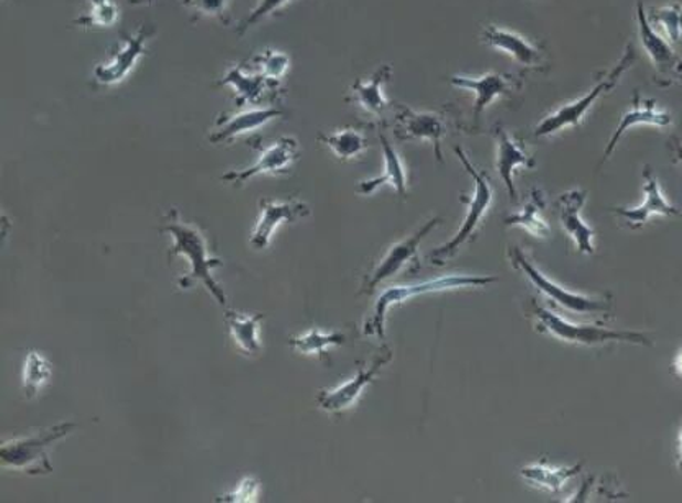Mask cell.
Here are the masks:
<instances>
[{"instance_id": "cell-1", "label": "cell", "mask_w": 682, "mask_h": 503, "mask_svg": "<svg viewBox=\"0 0 682 503\" xmlns=\"http://www.w3.org/2000/svg\"><path fill=\"white\" fill-rule=\"evenodd\" d=\"M161 232L170 233L172 239H174L170 256L172 258L182 256V258L188 259L189 266H191V271L181 280V286L189 287L192 280H202L212 297L217 300L219 306H227V296H225L221 283L212 275L214 269L221 268L224 263L219 258H212L211 246H209V239L204 232L199 226L182 221L175 208L164 215Z\"/></svg>"}, {"instance_id": "cell-2", "label": "cell", "mask_w": 682, "mask_h": 503, "mask_svg": "<svg viewBox=\"0 0 682 503\" xmlns=\"http://www.w3.org/2000/svg\"><path fill=\"white\" fill-rule=\"evenodd\" d=\"M456 157L461 161L462 168L466 169L472 181H475V191H472L471 197L466 199L465 194H461V201L465 202L468 207V214H466L465 221L459 226L458 232L450 242L445 245L438 246L430 253L428 259L431 265L445 266L447 261H450L454 256L458 255L459 249L471 242L478 233L479 226L484 222L486 215H488L489 208L494 204V189H492L491 179H489L488 172L479 171L475 164L469 160L468 154L461 150V148H455Z\"/></svg>"}, {"instance_id": "cell-3", "label": "cell", "mask_w": 682, "mask_h": 503, "mask_svg": "<svg viewBox=\"0 0 682 503\" xmlns=\"http://www.w3.org/2000/svg\"><path fill=\"white\" fill-rule=\"evenodd\" d=\"M495 276H440L430 280H422L417 283H402V286L387 287L374 303L373 313L363 325V335L376 336L384 340L386 336L387 313L393 307L401 306L412 297L425 296V293L444 292V290L466 289V287H484L498 282Z\"/></svg>"}, {"instance_id": "cell-4", "label": "cell", "mask_w": 682, "mask_h": 503, "mask_svg": "<svg viewBox=\"0 0 682 503\" xmlns=\"http://www.w3.org/2000/svg\"><path fill=\"white\" fill-rule=\"evenodd\" d=\"M530 315L535 320L536 332L574 344V346H604L607 343H622V341L641 344V346H653V341L643 333L617 332V330L604 329L600 325H577V323L566 322L552 310L540 306L535 299L530 300Z\"/></svg>"}, {"instance_id": "cell-5", "label": "cell", "mask_w": 682, "mask_h": 503, "mask_svg": "<svg viewBox=\"0 0 682 503\" xmlns=\"http://www.w3.org/2000/svg\"><path fill=\"white\" fill-rule=\"evenodd\" d=\"M637 61V52H635L633 45H627L626 52L622 57L617 61L616 66L612 69L603 74L596 86L586 94V96L579 97L574 103L566 104V106L560 107L555 113L546 115L539 125H536L533 135L536 138H548L553 135L560 133L569 127H579L583 124L586 115L593 109L594 104L606 96V94L612 93L617 86H619L620 79L624 74L633 66Z\"/></svg>"}, {"instance_id": "cell-6", "label": "cell", "mask_w": 682, "mask_h": 503, "mask_svg": "<svg viewBox=\"0 0 682 503\" xmlns=\"http://www.w3.org/2000/svg\"><path fill=\"white\" fill-rule=\"evenodd\" d=\"M77 425L71 421L57 424L49 430L39 431L29 437L13 438L3 441L0 448L2 465L12 471L25 472L30 475L49 474L53 471L49 451L57 441L76 430Z\"/></svg>"}, {"instance_id": "cell-7", "label": "cell", "mask_w": 682, "mask_h": 503, "mask_svg": "<svg viewBox=\"0 0 682 503\" xmlns=\"http://www.w3.org/2000/svg\"><path fill=\"white\" fill-rule=\"evenodd\" d=\"M509 259H511L513 268L522 272L526 279L532 282L542 292L550 302L563 307L574 313H609L612 309V297L609 293L606 296H584V293H574L566 290L565 287L553 282L530 261L529 256L523 253L519 246H513L509 249Z\"/></svg>"}, {"instance_id": "cell-8", "label": "cell", "mask_w": 682, "mask_h": 503, "mask_svg": "<svg viewBox=\"0 0 682 503\" xmlns=\"http://www.w3.org/2000/svg\"><path fill=\"white\" fill-rule=\"evenodd\" d=\"M440 224V217L431 218L427 224L422 225L414 235L391 246L386 255L374 266L373 271L364 278L360 293H373L380 283L386 282L387 279H393L398 272L404 271L407 266H411L412 271H418V268H420V259H418L420 243L424 242L425 236H428L431 229L437 228Z\"/></svg>"}, {"instance_id": "cell-9", "label": "cell", "mask_w": 682, "mask_h": 503, "mask_svg": "<svg viewBox=\"0 0 682 503\" xmlns=\"http://www.w3.org/2000/svg\"><path fill=\"white\" fill-rule=\"evenodd\" d=\"M637 22L641 46L653 63L654 83L661 87L682 83V55L648 22L643 2L637 3Z\"/></svg>"}, {"instance_id": "cell-10", "label": "cell", "mask_w": 682, "mask_h": 503, "mask_svg": "<svg viewBox=\"0 0 682 503\" xmlns=\"http://www.w3.org/2000/svg\"><path fill=\"white\" fill-rule=\"evenodd\" d=\"M391 360H393V350L384 346L370 364L358 370L356 376L351 377L340 386L333 387V389L320 390L317 395V404L329 414L339 415L350 410L358 404L364 389L376 381L383 367Z\"/></svg>"}, {"instance_id": "cell-11", "label": "cell", "mask_w": 682, "mask_h": 503, "mask_svg": "<svg viewBox=\"0 0 682 503\" xmlns=\"http://www.w3.org/2000/svg\"><path fill=\"white\" fill-rule=\"evenodd\" d=\"M302 153L299 141L294 137H283L279 140L273 141L269 147L262 150L258 160L255 164L245 169H233L227 174L222 175V181L227 184L235 185V188H242L249 179L258 178V175H279L289 172L294 164Z\"/></svg>"}, {"instance_id": "cell-12", "label": "cell", "mask_w": 682, "mask_h": 503, "mask_svg": "<svg viewBox=\"0 0 682 503\" xmlns=\"http://www.w3.org/2000/svg\"><path fill=\"white\" fill-rule=\"evenodd\" d=\"M153 35L154 30L150 25H143L135 33H124L120 49L115 50L107 63L97 64L94 79L103 86H117L124 83L147 53L148 42Z\"/></svg>"}, {"instance_id": "cell-13", "label": "cell", "mask_w": 682, "mask_h": 503, "mask_svg": "<svg viewBox=\"0 0 682 503\" xmlns=\"http://www.w3.org/2000/svg\"><path fill=\"white\" fill-rule=\"evenodd\" d=\"M312 214L309 205L302 201H276V199H262L259 201V217L253 228L249 246L256 252L268 248L271 245L273 236L285 224H294L300 218L309 217Z\"/></svg>"}, {"instance_id": "cell-14", "label": "cell", "mask_w": 682, "mask_h": 503, "mask_svg": "<svg viewBox=\"0 0 682 503\" xmlns=\"http://www.w3.org/2000/svg\"><path fill=\"white\" fill-rule=\"evenodd\" d=\"M286 113L278 107L253 106L238 113L224 114L215 120L214 128L209 133L212 145L232 143L243 135L258 131L259 128L271 124L276 118L285 117Z\"/></svg>"}, {"instance_id": "cell-15", "label": "cell", "mask_w": 682, "mask_h": 503, "mask_svg": "<svg viewBox=\"0 0 682 503\" xmlns=\"http://www.w3.org/2000/svg\"><path fill=\"white\" fill-rule=\"evenodd\" d=\"M396 137L398 140H425L434 145L435 158L444 163L441 140L447 135V121L444 115L434 113H414L408 107H397Z\"/></svg>"}, {"instance_id": "cell-16", "label": "cell", "mask_w": 682, "mask_h": 503, "mask_svg": "<svg viewBox=\"0 0 682 503\" xmlns=\"http://www.w3.org/2000/svg\"><path fill=\"white\" fill-rule=\"evenodd\" d=\"M643 204L633 208H612V214L624 218L628 228L638 229L648 224L654 215L661 217H676L681 214L680 208L674 207L661 192L660 182L654 175L653 169H643Z\"/></svg>"}, {"instance_id": "cell-17", "label": "cell", "mask_w": 682, "mask_h": 503, "mask_svg": "<svg viewBox=\"0 0 682 503\" xmlns=\"http://www.w3.org/2000/svg\"><path fill=\"white\" fill-rule=\"evenodd\" d=\"M587 192L580 191V189H573V191L565 192L560 195L558 212L560 222H562L563 228L568 233L574 245H576L577 253L580 255H594L596 253V246H594V238L597 236V232L590 228L586 222L580 217L584 205H586Z\"/></svg>"}, {"instance_id": "cell-18", "label": "cell", "mask_w": 682, "mask_h": 503, "mask_svg": "<svg viewBox=\"0 0 682 503\" xmlns=\"http://www.w3.org/2000/svg\"><path fill=\"white\" fill-rule=\"evenodd\" d=\"M448 83L455 87L469 90L475 94V107L472 118L476 124L481 120L484 110L494 103L498 97L513 93L516 89V79L511 74L488 73L484 76H451Z\"/></svg>"}, {"instance_id": "cell-19", "label": "cell", "mask_w": 682, "mask_h": 503, "mask_svg": "<svg viewBox=\"0 0 682 503\" xmlns=\"http://www.w3.org/2000/svg\"><path fill=\"white\" fill-rule=\"evenodd\" d=\"M495 169L499 178L508 189L509 197L512 202L516 201V189L513 184V174L519 168H535V160L530 157L525 145L515 140L505 128L495 127Z\"/></svg>"}, {"instance_id": "cell-20", "label": "cell", "mask_w": 682, "mask_h": 503, "mask_svg": "<svg viewBox=\"0 0 682 503\" xmlns=\"http://www.w3.org/2000/svg\"><path fill=\"white\" fill-rule=\"evenodd\" d=\"M673 124V117L667 110H661L658 107L657 100L644 99L640 94H633V103H631L630 109L620 117L619 127L614 131L612 138L607 143L606 151H604L603 163L609 160L610 154L616 151L617 145L622 140L624 135L627 133L630 128L638 127V125H651V127H670Z\"/></svg>"}, {"instance_id": "cell-21", "label": "cell", "mask_w": 682, "mask_h": 503, "mask_svg": "<svg viewBox=\"0 0 682 503\" xmlns=\"http://www.w3.org/2000/svg\"><path fill=\"white\" fill-rule=\"evenodd\" d=\"M391 76H393V67L383 64L370 79L356 81L351 86L350 96L347 97L348 103L360 107L370 117L381 120L391 106L390 99L384 94V84L391 79Z\"/></svg>"}, {"instance_id": "cell-22", "label": "cell", "mask_w": 682, "mask_h": 503, "mask_svg": "<svg viewBox=\"0 0 682 503\" xmlns=\"http://www.w3.org/2000/svg\"><path fill=\"white\" fill-rule=\"evenodd\" d=\"M381 148H383L384 168L383 174L367 181L358 182L356 192L361 195H371L383 185H391L397 192L398 197L407 199L408 174L404 160L397 153L396 148L390 143L386 135L380 133Z\"/></svg>"}, {"instance_id": "cell-23", "label": "cell", "mask_w": 682, "mask_h": 503, "mask_svg": "<svg viewBox=\"0 0 682 503\" xmlns=\"http://www.w3.org/2000/svg\"><path fill=\"white\" fill-rule=\"evenodd\" d=\"M481 42L513 57L516 63L525 67H539L545 61L543 53L533 43L523 39L519 33L501 29V26H486L481 33Z\"/></svg>"}, {"instance_id": "cell-24", "label": "cell", "mask_w": 682, "mask_h": 503, "mask_svg": "<svg viewBox=\"0 0 682 503\" xmlns=\"http://www.w3.org/2000/svg\"><path fill=\"white\" fill-rule=\"evenodd\" d=\"M583 471V462L574 465H550L545 462L525 465L520 469V475L525 479L533 488L542 489L550 494H560L565 489L566 482L576 478Z\"/></svg>"}, {"instance_id": "cell-25", "label": "cell", "mask_w": 682, "mask_h": 503, "mask_svg": "<svg viewBox=\"0 0 682 503\" xmlns=\"http://www.w3.org/2000/svg\"><path fill=\"white\" fill-rule=\"evenodd\" d=\"M221 84L232 87L236 96V104H238V107H243L246 104H256L262 100L265 90L273 83H269L256 71H246L245 67L235 66L230 67L227 74L222 77Z\"/></svg>"}, {"instance_id": "cell-26", "label": "cell", "mask_w": 682, "mask_h": 503, "mask_svg": "<svg viewBox=\"0 0 682 503\" xmlns=\"http://www.w3.org/2000/svg\"><path fill=\"white\" fill-rule=\"evenodd\" d=\"M263 319H265V315H262V313H255V315H245V313L238 312L225 313V323H227L230 336H232L239 353L246 354V356L262 353L259 323L263 322Z\"/></svg>"}, {"instance_id": "cell-27", "label": "cell", "mask_w": 682, "mask_h": 503, "mask_svg": "<svg viewBox=\"0 0 682 503\" xmlns=\"http://www.w3.org/2000/svg\"><path fill=\"white\" fill-rule=\"evenodd\" d=\"M545 208V192L542 189H533L522 211L519 214L509 215L504 224L505 226H519L535 238H546L550 235V225L543 218Z\"/></svg>"}, {"instance_id": "cell-28", "label": "cell", "mask_w": 682, "mask_h": 503, "mask_svg": "<svg viewBox=\"0 0 682 503\" xmlns=\"http://www.w3.org/2000/svg\"><path fill=\"white\" fill-rule=\"evenodd\" d=\"M319 141L326 145L340 161H353L370 148L366 137L356 128H341L333 133L319 135Z\"/></svg>"}, {"instance_id": "cell-29", "label": "cell", "mask_w": 682, "mask_h": 503, "mask_svg": "<svg viewBox=\"0 0 682 503\" xmlns=\"http://www.w3.org/2000/svg\"><path fill=\"white\" fill-rule=\"evenodd\" d=\"M347 343V335L341 332L326 333L319 329H310L309 332L299 336L289 338V346L297 353L306 356L322 357L332 347L343 346Z\"/></svg>"}, {"instance_id": "cell-30", "label": "cell", "mask_w": 682, "mask_h": 503, "mask_svg": "<svg viewBox=\"0 0 682 503\" xmlns=\"http://www.w3.org/2000/svg\"><path fill=\"white\" fill-rule=\"evenodd\" d=\"M52 377V364L39 351H30L23 363L22 386L26 398L36 397Z\"/></svg>"}, {"instance_id": "cell-31", "label": "cell", "mask_w": 682, "mask_h": 503, "mask_svg": "<svg viewBox=\"0 0 682 503\" xmlns=\"http://www.w3.org/2000/svg\"><path fill=\"white\" fill-rule=\"evenodd\" d=\"M648 22L651 26H660L668 42L676 43L682 39V6L680 2L667 3V6L650 7L647 10Z\"/></svg>"}, {"instance_id": "cell-32", "label": "cell", "mask_w": 682, "mask_h": 503, "mask_svg": "<svg viewBox=\"0 0 682 503\" xmlns=\"http://www.w3.org/2000/svg\"><path fill=\"white\" fill-rule=\"evenodd\" d=\"M87 6L86 12L74 22V25L90 29V26H99V29H110L118 22L120 9L114 0H84Z\"/></svg>"}, {"instance_id": "cell-33", "label": "cell", "mask_w": 682, "mask_h": 503, "mask_svg": "<svg viewBox=\"0 0 682 503\" xmlns=\"http://www.w3.org/2000/svg\"><path fill=\"white\" fill-rule=\"evenodd\" d=\"M253 67L256 73L262 74L269 83L276 84L285 77L290 67V57L276 50H266L253 60Z\"/></svg>"}, {"instance_id": "cell-34", "label": "cell", "mask_w": 682, "mask_h": 503, "mask_svg": "<svg viewBox=\"0 0 682 503\" xmlns=\"http://www.w3.org/2000/svg\"><path fill=\"white\" fill-rule=\"evenodd\" d=\"M290 2H292V0H258V6H256L255 9L239 22V25L236 26V33H238L239 36L245 35L249 30L255 29L258 23H262L263 20L285 9L287 3Z\"/></svg>"}, {"instance_id": "cell-35", "label": "cell", "mask_w": 682, "mask_h": 503, "mask_svg": "<svg viewBox=\"0 0 682 503\" xmlns=\"http://www.w3.org/2000/svg\"><path fill=\"white\" fill-rule=\"evenodd\" d=\"M188 9L202 17H212L221 20L222 23H230V6L232 0H182Z\"/></svg>"}, {"instance_id": "cell-36", "label": "cell", "mask_w": 682, "mask_h": 503, "mask_svg": "<svg viewBox=\"0 0 682 503\" xmlns=\"http://www.w3.org/2000/svg\"><path fill=\"white\" fill-rule=\"evenodd\" d=\"M259 494V482L248 478L238 485L235 492L225 495L224 501L227 502H249L256 501Z\"/></svg>"}, {"instance_id": "cell-37", "label": "cell", "mask_w": 682, "mask_h": 503, "mask_svg": "<svg viewBox=\"0 0 682 503\" xmlns=\"http://www.w3.org/2000/svg\"><path fill=\"white\" fill-rule=\"evenodd\" d=\"M670 148L671 150H673L674 160H676L678 163H682V143H681L680 138H676V137L671 138Z\"/></svg>"}, {"instance_id": "cell-38", "label": "cell", "mask_w": 682, "mask_h": 503, "mask_svg": "<svg viewBox=\"0 0 682 503\" xmlns=\"http://www.w3.org/2000/svg\"><path fill=\"white\" fill-rule=\"evenodd\" d=\"M671 370H673L674 376L682 377V347L678 356L674 357L673 364H671Z\"/></svg>"}, {"instance_id": "cell-39", "label": "cell", "mask_w": 682, "mask_h": 503, "mask_svg": "<svg viewBox=\"0 0 682 503\" xmlns=\"http://www.w3.org/2000/svg\"><path fill=\"white\" fill-rule=\"evenodd\" d=\"M678 468L682 472V425L680 435H678Z\"/></svg>"}, {"instance_id": "cell-40", "label": "cell", "mask_w": 682, "mask_h": 503, "mask_svg": "<svg viewBox=\"0 0 682 503\" xmlns=\"http://www.w3.org/2000/svg\"><path fill=\"white\" fill-rule=\"evenodd\" d=\"M134 6H153L154 0H128Z\"/></svg>"}]
</instances>
